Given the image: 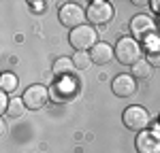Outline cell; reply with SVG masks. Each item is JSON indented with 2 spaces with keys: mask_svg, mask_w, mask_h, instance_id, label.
<instances>
[{
  "mask_svg": "<svg viewBox=\"0 0 160 153\" xmlns=\"http://www.w3.org/2000/svg\"><path fill=\"white\" fill-rule=\"evenodd\" d=\"M115 60L124 66H135L139 60H141V55H143V47H141V43L132 36H120L118 38V43H115Z\"/></svg>",
  "mask_w": 160,
  "mask_h": 153,
  "instance_id": "1",
  "label": "cell"
},
{
  "mask_svg": "<svg viewBox=\"0 0 160 153\" xmlns=\"http://www.w3.org/2000/svg\"><path fill=\"white\" fill-rule=\"evenodd\" d=\"M68 43L75 51H92L98 45V34L90 24H83L68 32Z\"/></svg>",
  "mask_w": 160,
  "mask_h": 153,
  "instance_id": "2",
  "label": "cell"
},
{
  "mask_svg": "<svg viewBox=\"0 0 160 153\" xmlns=\"http://www.w3.org/2000/svg\"><path fill=\"white\" fill-rule=\"evenodd\" d=\"M122 121L124 126L128 128V130H132V132H145L149 126V121H152V115L145 106H141V104H130V106H126L122 113Z\"/></svg>",
  "mask_w": 160,
  "mask_h": 153,
  "instance_id": "3",
  "label": "cell"
},
{
  "mask_svg": "<svg viewBox=\"0 0 160 153\" xmlns=\"http://www.w3.org/2000/svg\"><path fill=\"white\" fill-rule=\"evenodd\" d=\"M115 15L113 4L107 0H92L86 9V19L90 26H98V28H107L111 19Z\"/></svg>",
  "mask_w": 160,
  "mask_h": 153,
  "instance_id": "4",
  "label": "cell"
},
{
  "mask_svg": "<svg viewBox=\"0 0 160 153\" xmlns=\"http://www.w3.org/2000/svg\"><path fill=\"white\" fill-rule=\"evenodd\" d=\"M158 32V26H156V21L149 17V15H135L132 19H130V36L137 38L139 43H148L149 38L158 36L156 34Z\"/></svg>",
  "mask_w": 160,
  "mask_h": 153,
  "instance_id": "5",
  "label": "cell"
},
{
  "mask_svg": "<svg viewBox=\"0 0 160 153\" xmlns=\"http://www.w3.org/2000/svg\"><path fill=\"white\" fill-rule=\"evenodd\" d=\"M58 19H60V24L66 26L68 30H75V28H79V26L88 24L86 9H83L81 4H77V2H64L60 7V11H58Z\"/></svg>",
  "mask_w": 160,
  "mask_h": 153,
  "instance_id": "6",
  "label": "cell"
},
{
  "mask_svg": "<svg viewBox=\"0 0 160 153\" xmlns=\"http://www.w3.org/2000/svg\"><path fill=\"white\" fill-rule=\"evenodd\" d=\"M22 98H24V104L28 111H41L47 100H49V87H45V85H41V83H34V85H30V87H26V91L22 94Z\"/></svg>",
  "mask_w": 160,
  "mask_h": 153,
  "instance_id": "7",
  "label": "cell"
},
{
  "mask_svg": "<svg viewBox=\"0 0 160 153\" xmlns=\"http://www.w3.org/2000/svg\"><path fill=\"white\" fill-rule=\"evenodd\" d=\"M75 83H73V79L68 76V79H58L53 85L49 87V96H51V100H56V102H68V100H73L75 98Z\"/></svg>",
  "mask_w": 160,
  "mask_h": 153,
  "instance_id": "8",
  "label": "cell"
},
{
  "mask_svg": "<svg viewBox=\"0 0 160 153\" xmlns=\"http://www.w3.org/2000/svg\"><path fill=\"white\" fill-rule=\"evenodd\" d=\"M111 89H113V94H115L118 98H130L137 91V79L132 75L122 72V75H118L111 81Z\"/></svg>",
  "mask_w": 160,
  "mask_h": 153,
  "instance_id": "9",
  "label": "cell"
},
{
  "mask_svg": "<svg viewBox=\"0 0 160 153\" xmlns=\"http://www.w3.org/2000/svg\"><path fill=\"white\" fill-rule=\"evenodd\" d=\"M137 153H160V136L156 132H139L135 138Z\"/></svg>",
  "mask_w": 160,
  "mask_h": 153,
  "instance_id": "10",
  "label": "cell"
},
{
  "mask_svg": "<svg viewBox=\"0 0 160 153\" xmlns=\"http://www.w3.org/2000/svg\"><path fill=\"white\" fill-rule=\"evenodd\" d=\"M90 58H92V64L105 66V64H109L115 58V49L111 45H107V43H98L94 49L90 51Z\"/></svg>",
  "mask_w": 160,
  "mask_h": 153,
  "instance_id": "11",
  "label": "cell"
},
{
  "mask_svg": "<svg viewBox=\"0 0 160 153\" xmlns=\"http://www.w3.org/2000/svg\"><path fill=\"white\" fill-rule=\"evenodd\" d=\"M51 70H53V76H58V79H68V76H73V70H77V68L73 64V58L60 55L58 60H53Z\"/></svg>",
  "mask_w": 160,
  "mask_h": 153,
  "instance_id": "12",
  "label": "cell"
},
{
  "mask_svg": "<svg viewBox=\"0 0 160 153\" xmlns=\"http://www.w3.org/2000/svg\"><path fill=\"white\" fill-rule=\"evenodd\" d=\"M19 87V76L15 72H2L0 75V89L2 94H15Z\"/></svg>",
  "mask_w": 160,
  "mask_h": 153,
  "instance_id": "13",
  "label": "cell"
},
{
  "mask_svg": "<svg viewBox=\"0 0 160 153\" xmlns=\"http://www.w3.org/2000/svg\"><path fill=\"white\" fill-rule=\"evenodd\" d=\"M152 70H154V66H152L148 60H139V62L132 66V72H130V75L135 76V79H143V81H145V79L152 76Z\"/></svg>",
  "mask_w": 160,
  "mask_h": 153,
  "instance_id": "14",
  "label": "cell"
},
{
  "mask_svg": "<svg viewBox=\"0 0 160 153\" xmlns=\"http://www.w3.org/2000/svg\"><path fill=\"white\" fill-rule=\"evenodd\" d=\"M26 111H28V109H26V104H24V98H17V96L11 98L9 109H7V115H9V117H15V119H17V117H22Z\"/></svg>",
  "mask_w": 160,
  "mask_h": 153,
  "instance_id": "15",
  "label": "cell"
},
{
  "mask_svg": "<svg viewBox=\"0 0 160 153\" xmlns=\"http://www.w3.org/2000/svg\"><path fill=\"white\" fill-rule=\"evenodd\" d=\"M73 64L77 70H88L92 66V58L88 51H75L73 53Z\"/></svg>",
  "mask_w": 160,
  "mask_h": 153,
  "instance_id": "16",
  "label": "cell"
},
{
  "mask_svg": "<svg viewBox=\"0 0 160 153\" xmlns=\"http://www.w3.org/2000/svg\"><path fill=\"white\" fill-rule=\"evenodd\" d=\"M28 7H30V11L32 13H45V9H47V4L43 2V0H28Z\"/></svg>",
  "mask_w": 160,
  "mask_h": 153,
  "instance_id": "17",
  "label": "cell"
},
{
  "mask_svg": "<svg viewBox=\"0 0 160 153\" xmlns=\"http://www.w3.org/2000/svg\"><path fill=\"white\" fill-rule=\"evenodd\" d=\"M148 62L152 64V66L160 68V49H156V51H149V53H148Z\"/></svg>",
  "mask_w": 160,
  "mask_h": 153,
  "instance_id": "18",
  "label": "cell"
},
{
  "mask_svg": "<svg viewBox=\"0 0 160 153\" xmlns=\"http://www.w3.org/2000/svg\"><path fill=\"white\" fill-rule=\"evenodd\" d=\"M9 102H11L9 94H0V113H7V109H9Z\"/></svg>",
  "mask_w": 160,
  "mask_h": 153,
  "instance_id": "19",
  "label": "cell"
},
{
  "mask_svg": "<svg viewBox=\"0 0 160 153\" xmlns=\"http://www.w3.org/2000/svg\"><path fill=\"white\" fill-rule=\"evenodd\" d=\"M0 132H2V136H7V134H9V126H7V121H4V119H0Z\"/></svg>",
  "mask_w": 160,
  "mask_h": 153,
  "instance_id": "20",
  "label": "cell"
},
{
  "mask_svg": "<svg viewBox=\"0 0 160 153\" xmlns=\"http://www.w3.org/2000/svg\"><path fill=\"white\" fill-rule=\"evenodd\" d=\"M149 7H152V11H154V13H156V11L160 13V0H158V2H156V0H152V2H149Z\"/></svg>",
  "mask_w": 160,
  "mask_h": 153,
  "instance_id": "21",
  "label": "cell"
},
{
  "mask_svg": "<svg viewBox=\"0 0 160 153\" xmlns=\"http://www.w3.org/2000/svg\"><path fill=\"white\" fill-rule=\"evenodd\" d=\"M158 121H160V115H158Z\"/></svg>",
  "mask_w": 160,
  "mask_h": 153,
  "instance_id": "22",
  "label": "cell"
}]
</instances>
